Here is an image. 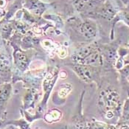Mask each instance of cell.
I'll list each match as a JSON object with an SVG mask.
<instances>
[{"instance_id": "2", "label": "cell", "mask_w": 129, "mask_h": 129, "mask_svg": "<svg viewBox=\"0 0 129 129\" xmlns=\"http://www.w3.org/2000/svg\"><path fill=\"white\" fill-rule=\"evenodd\" d=\"M98 71L95 67H79L77 70V72L78 73L80 77L86 82H90L95 78L98 75Z\"/></svg>"}, {"instance_id": "4", "label": "cell", "mask_w": 129, "mask_h": 129, "mask_svg": "<svg viewBox=\"0 0 129 129\" xmlns=\"http://www.w3.org/2000/svg\"><path fill=\"white\" fill-rule=\"evenodd\" d=\"M61 117V113L58 110H52L45 115V119L48 122H53L60 119Z\"/></svg>"}, {"instance_id": "9", "label": "cell", "mask_w": 129, "mask_h": 129, "mask_svg": "<svg viewBox=\"0 0 129 129\" xmlns=\"http://www.w3.org/2000/svg\"><path fill=\"white\" fill-rule=\"evenodd\" d=\"M7 5V2L6 0H0V8H3L6 6Z\"/></svg>"}, {"instance_id": "7", "label": "cell", "mask_w": 129, "mask_h": 129, "mask_svg": "<svg viewBox=\"0 0 129 129\" xmlns=\"http://www.w3.org/2000/svg\"><path fill=\"white\" fill-rule=\"evenodd\" d=\"M122 118L124 120H128L129 119V98L126 100L124 107H123V111H122Z\"/></svg>"}, {"instance_id": "6", "label": "cell", "mask_w": 129, "mask_h": 129, "mask_svg": "<svg viewBox=\"0 0 129 129\" xmlns=\"http://www.w3.org/2000/svg\"><path fill=\"white\" fill-rule=\"evenodd\" d=\"M42 45H43V47L46 49V50H50V51H52L53 50H55L56 47V44L53 42V41H52L51 40L49 39H47V40H44L43 41H42Z\"/></svg>"}, {"instance_id": "5", "label": "cell", "mask_w": 129, "mask_h": 129, "mask_svg": "<svg viewBox=\"0 0 129 129\" xmlns=\"http://www.w3.org/2000/svg\"><path fill=\"white\" fill-rule=\"evenodd\" d=\"M70 91H71L70 85H68V84L63 85L62 87L60 88L59 91H58V95L60 98H65L70 93Z\"/></svg>"}, {"instance_id": "3", "label": "cell", "mask_w": 129, "mask_h": 129, "mask_svg": "<svg viewBox=\"0 0 129 129\" xmlns=\"http://www.w3.org/2000/svg\"><path fill=\"white\" fill-rule=\"evenodd\" d=\"M80 31L86 38H94L96 36V25L94 22L87 21L81 25Z\"/></svg>"}, {"instance_id": "8", "label": "cell", "mask_w": 129, "mask_h": 129, "mask_svg": "<svg viewBox=\"0 0 129 129\" xmlns=\"http://www.w3.org/2000/svg\"><path fill=\"white\" fill-rule=\"evenodd\" d=\"M58 54L60 58H65L67 56V51L64 47H60V48H58Z\"/></svg>"}, {"instance_id": "10", "label": "cell", "mask_w": 129, "mask_h": 129, "mask_svg": "<svg viewBox=\"0 0 129 129\" xmlns=\"http://www.w3.org/2000/svg\"><path fill=\"white\" fill-rule=\"evenodd\" d=\"M106 129H116L114 126H111V125H109L107 128H106Z\"/></svg>"}, {"instance_id": "1", "label": "cell", "mask_w": 129, "mask_h": 129, "mask_svg": "<svg viewBox=\"0 0 129 129\" xmlns=\"http://www.w3.org/2000/svg\"><path fill=\"white\" fill-rule=\"evenodd\" d=\"M101 101L108 109V111L116 109L119 106V94L115 91H103L101 94Z\"/></svg>"}]
</instances>
